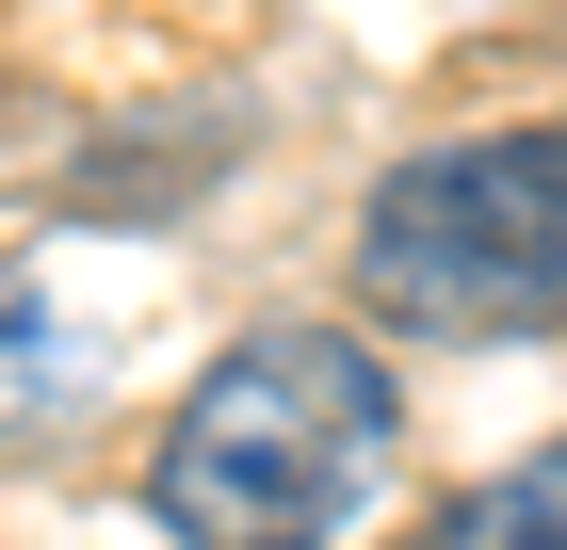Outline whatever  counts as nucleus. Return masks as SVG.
Returning a JSON list of instances; mask_svg holds the SVG:
<instances>
[{"label": "nucleus", "mask_w": 567, "mask_h": 550, "mask_svg": "<svg viewBox=\"0 0 567 550\" xmlns=\"http://www.w3.org/2000/svg\"><path fill=\"white\" fill-rule=\"evenodd\" d=\"M454 535H471V550H567V437H551V454H519Z\"/></svg>", "instance_id": "4"}, {"label": "nucleus", "mask_w": 567, "mask_h": 550, "mask_svg": "<svg viewBox=\"0 0 567 550\" xmlns=\"http://www.w3.org/2000/svg\"><path fill=\"white\" fill-rule=\"evenodd\" d=\"M373 486H390V373L341 324L227 340L146 454V518L178 550H324Z\"/></svg>", "instance_id": "1"}, {"label": "nucleus", "mask_w": 567, "mask_h": 550, "mask_svg": "<svg viewBox=\"0 0 567 550\" xmlns=\"http://www.w3.org/2000/svg\"><path fill=\"white\" fill-rule=\"evenodd\" d=\"M82 388H97V340L49 308L33 259H0V454H17V437H49Z\"/></svg>", "instance_id": "3"}, {"label": "nucleus", "mask_w": 567, "mask_h": 550, "mask_svg": "<svg viewBox=\"0 0 567 550\" xmlns=\"http://www.w3.org/2000/svg\"><path fill=\"white\" fill-rule=\"evenodd\" d=\"M357 308L405 340H551L567 324V129H471L373 178Z\"/></svg>", "instance_id": "2"}]
</instances>
